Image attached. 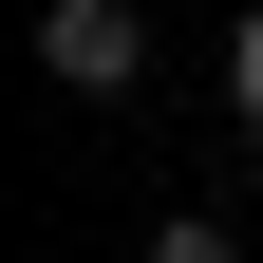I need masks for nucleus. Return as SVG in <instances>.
I'll list each match as a JSON object with an SVG mask.
<instances>
[{"mask_svg":"<svg viewBox=\"0 0 263 263\" xmlns=\"http://www.w3.org/2000/svg\"><path fill=\"white\" fill-rule=\"evenodd\" d=\"M38 57L76 94H132V57H151V19H132V0H38Z\"/></svg>","mask_w":263,"mask_h":263,"instance_id":"1","label":"nucleus"},{"mask_svg":"<svg viewBox=\"0 0 263 263\" xmlns=\"http://www.w3.org/2000/svg\"><path fill=\"white\" fill-rule=\"evenodd\" d=\"M151 263H245V245H226L207 207H170V226H151Z\"/></svg>","mask_w":263,"mask_h":263,"instance_id":"2","label":"nucleus"},{"mask_svg":"<svg viewBox=\"0 0 263 263\" xmlns=\"http://www.w3.org/2000/svg\"><path fill=\"white\" fill-rule=\"evenodd\" d=\"M226 113L263 132V0H245V38H226Z\"/></svg>","mask_w":263,"mask_h":263,"instance_id":"3","label":"nucleus"}]
</instances>
